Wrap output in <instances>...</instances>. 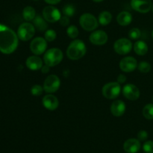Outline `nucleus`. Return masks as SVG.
Returning <instances> with one entry per match:
<instances>
[{
  "mask_svg": "<svg viewBox=\"0 0 153 153\" xmlns=\"http://www.w3.org/2000/svg\"><path fill=\"white\" fill-rule=\"evenodd\" d=\"M133 47L132 43L129 39L120 38L115 41L114 49L115 52L120 55H125L129 53Z\"/></svg>",
  "mask_w": 153,
  "mask_h": 153,
  "instance_id": "8",
  "label": "nucleus"
},
{
  "mask_svg": "<svg viewBox=\"0 0 153 153\" xmlns=\"http://www.w3.org/2000/svg\"><path fill=\"white\" fill-rule=\"evenodd\" d=\"M152 13H153V4H152Z\"/></svg>",
  "mask_w": 153,
  "mask_h": 153,
  "instance_id": "39",
  "label": "nucleus"
},
{
  "mask_svg": "<svg viewBox=\"0 0 153 153\" xmlns=\"http://www.w3.org/2000/svg\"><path fill=\"white\" fill-rule=\"evenodd\" d=\"M134 51L137 55L140 56H143L145 55L148 52V46L146 44V42L143 41V40H137L134 43Z\"/></svg>",
  "mask_w": 153,
  "mask_h": 153,
  "instance_id": "20",
  "label": "nucleus"
},
{
  "mask_svg": "<svg viewBox=\"0 0 153 153\" xmlns=\"http://www.w3.org/2000/svg\"><path fill=\"white\" fill-rule=\"evenodd\" d=\"M59 23L61 26H64V27L67 26V25L70 24V17L65 16V15L61 16V19H59Z\"/></svg>",
  "mask_w": 153,
  "mask_h": 153,
  "instance_id": "33",
  "label": "nucleus"
},
{
  "mask_svg": "<svg viewBox=\"0 0 153 153\" xmlns=\"http://www.w3.org/2000/svg\"><path fill=\"white\" fill-rule=\"evenodd\" d=\"M79 24L85 31H93L98 28L100 23L98 19L94 15L89 13H85L79 18Z\"/></svg>",
  "mask_w": 153,
  "mask_h": 153,
  "instance_id": "4",
  "label": "nucleus"
},
{
  "mask_svg": "<svg viewBox=\"0 0 153 153\" xmlns=\"http://www.w3.org/2000/svg\"><path fill=\"white\" fill-rule=\"evenodd\" d=\"M33 25L40 31H46L48 27L47 21L43 18V16H41L40 15H37L33 19Z\"/></svg>",
  "mask_w": 153,
  "mask_h": 153,
  "instance_id": "21",
  "label": "nucleus"
},
{
  "mask_svg": "<svg viewBox=\"0 0 153 153\" xmlns=\"http://www.w3.org/2000/svg\"><path fill=\"white\" fill-rule=\"evenodd\" d=\"M47 49V41L41 37L33 39L30 43V49L35 55H40L44 53Z\"/></svg>",
  "mask_w": 153,
  "mask_h": 153,
  "instance_id": "9",
  "label": "nucleus"
},
{
  "mask_svg": "<svg viewBox=\"0 0 153 153\" xmlns=\"http://www.w3.org/2000/svg\"><path fill=\"white\" fill-rule=\"evenodd\" d=\"M141 145L138 139L130 138L123 143V149L127 153H137L140 149Z\"/></svg>",
  "mask_w": 153,
  "mask_h": 153,
  "instance_id": "17",
  "label": "nucleus"
},
{
  "mask_svg": "<svg viewBox=\"0 0 153 153\" xmlns=\"http://www.w3.org/2000/svg\"><path fill=\"white\" fill-rule=\"evenodd\" d=\"M143 149L146 153H153V141L148 140L143 145Z\"/></svg>",
  "mask_w": 153,
  "mask_h": 153,
  "instance_id": "31",
  "label": "nucleus"
},
{
  "mask_svg": "<svg viewBox=\"0 0 153 153\" xmlns=\"http://www.w3.org/2000/svg\"><path fill=\"white\" fill-rule=\"evenodd\" d=\"M35 34V27L30 22H23L19 26L17 30V36L22 41H28L34 37Z\"/></svg>",
  "mask_w": 153,
  "mask_h": 153,
  "instance_id": "6",
  "label": "nucleus"
},
{
  "mask_svg": "<svg viewBox=\"0 0 153 153\" xmlns=\"http://www.w3.org/2000/svg\"><path fill=\"white\" fill-rule=\"evenodd\" d=\"M94 2H101V1H103L104 0H93Z\"/></svg>",
  "mask_w": 153,
  "mask_h": 153,
  "instance_id": "37",
  "label": "nucleus"
},
{
  "mask_svg": "<svg viewBox=\"0 0 153 153\" xmlns=\"http://www.w3.org/2000/svg\"><path fill=\"white\" fill-rule=\"evenodd\" d=\"M40 70H41V72L43 74H46V73H48L49 72V70H50V67L46 65V64H45V65H43V67H41Z\"/></svg>",
  "mask_w": 153,
  "mask_h": 153,
  "instance_id": "35",
  "label": "nucleus"
},
{
  "mask_svg": "<svg viewBox=\"0 0 153 153\" xmlns=\"http://www.w3.org/2000/svg\"><path fill=\"white\" fill-rule=\"evenodd\" d=\"M61 86V80L56 75L47 76L43 82V89L47 94H54L57 92Z\"/></svg>",
  "mask_w": 153,
  "mask_h": 153,
  "instance_id": "7",
  "label": "nucleus"
},
{
  "mask_svg": "<svg viewBox=\"0 0 153 153\" xmlns=\"http://www.w3.org/2000/svg\"><path fill=\"white\" fill-rule=\"evenodd\" d=\"M152 102H153V97H152Z\"/></svg>",
  "mask_w": 153,
  "mask_h": 153,
  "instance_id": "41",
  "label": "nucleus"
},
{
  "mask_svg": "<svg viewBox=\"0 0 153 153\" xmlns=\"http://www.w3.org/2000/svg\"><path fill=\"white\" fill-rule=\"evenodd\" d=\"M112 20V14L109 11L104 10L99 14L98 21L101 25L105 26L111 23Z\"/></svg>",
  "mask_w": 153,
  "mask_h": 153,
  "instance_id": "22",
  "label": "nucleus"
},
{
  "mask_svg": "<svg viewBox=\"0 0 153 153\" xmlns=\"http://www.w3.org/2000/svg\"><path fill=\"white\" fill-rule=\"evenodd\" d=\"M34 1H38V0H34Z\"/></svg>",
  "mask_w": 153,
  "mask_h": 153,
  "instance_id": "40",
  "label": "nucleus"
},
{
  "mask_svg": "<svg viewBox=\"0 0 153 153\" xmlns=\"http://www.w3.org/2000/svg\"><path fill=\"white\" fill-rule=\"evenodd\" d=\"M43 60L40 57H38V55H35L28 57L25 61L26 67L32 71H37V70H40L43 65Z\"/></svg>",
  "mask_w": 153,
  "mask_h": 153,
  "instance_id": "18",
  "label": "nucleus"
},
{
  "mask_svg": "<svg viewBox=\"0 0 153 153\" xmlns=\"http://www.w3.org/2000/svg\"><path fill=\"white\" fill-rule=\"evenodd\" d=\"M62 12L65 16H68V17H72L76 13V7L73 4H67L63 7Z\"/></svg>",
  "mask_w": 153,
  "mask_h": 153,
  "instance_id": "25",
  "label": "nucleus"
},
{
  "mask_svg": "<svg viewBox=\"0 0 153 153\" xmlns=\"http://www.w3.org/2000/svg\"><path fill=\"white\" fill-rule=\"evenodd\" d=\"M45 2L47 4H50V5H54V4H57L61 1V0H44Z\"/></svg>",
  "mask_w": 153,
  "mask_h": 153,
  "instance_id": "36",
  "label": "nucleus"
},
{
  "mask_svg": "<svg viewBox=\"0 0 153 153\" xmlns=\"http://www.w3.org/2000/svg\"><path fill=\"white\" fill-rule=\"evenodd\" d=\"M67 34L69 37L72 39H76L79 36V31L76 25H70L67 29Z\"/></svg>",
  "mask_w": 153,
  "mask_h": 153,
  "instance_id": "26",
  "label": "nucleus"
},
{
  "mask_svg": "<svg viewBox=\"0 0 153 153\" xmlns=\"http://www.w3.org/2000/svg\"><path fill=\"white\" fill-rule=\"evenodd\" d=\"M57 33L52 29L46 30L44 34V38L47 42H52L56 39Z\"/></svg>",
  "mask_w": 153,
  "mask_h": 153,
  "instance_id": "28",
  "label": "nucleus"
},
{
  "mask_svg": "<svg viewBox=\"0 0 153 153\" xmlns=\"http://www.w3.org/2000/svg\"><path fill=\"white\" fill-rule=\"evenodd\" d=\"M117 82L120 84H123L126 82V77L125 75L123 74H120L117 77Z\"/></svg>",
  "mask_w": 153,
  "mask_h": 153,
  "instance_id": "34",
  "label": "nucleus"
},
{
  "mask_svg": "<svg viewBox=\"0 0 153 153\" xmlns=\"http://www.w3.org/2000/svg\"><path fill=\"white\" fill-rule=\"evenodd\" d=\"M117 22L121 26H127L132 22V15L128 11H122L117 16Z\"/></svg>",
  "mask_w": 153,
  "mask_h": 153,
  "instance_id": "19",
  "label": "nucleus"
},
{
  "mask_svg": "<svg viewBox=\"0 0 153 153\" xmlns=\"http://www.w3.org/2000/svg\"><path fill=\"white\" fill-rule=\"evenodd\" d=\"M64 58L63 52L58 48H52L45 52L43 62L50 67H55L62 61Z\"/></svg>",
  "mask_w": 153,
  "mask_h": 153,
  "instance_id": "3",
  "label": "nucleus"
},
{
  "mask_svg": "<svg viewBox=\"0 0 153 153\" xmlns=\"http://www.w3.org/2000/svg\"><path fill=\"white\" fill-rule=\"evenodd\" d=\"M141 36V31L139 28H133L128 31V37L131 40H137Z\"/></svg>",
  "mask_w": 153,
  "mask_h": 153,
  "instance_id": "29",
  "label": "nucleus"
},
{
  "mask_svg": "<svg viewBox=\"0 0 153 153\" xmlns=\"http://www.w3.org/2000/svg\"><path fill=\"white\" fill-rule=\"evenodd\" d=\"M126 109V104L122 100H114L111 105V113L114 117H119L123 116L125 114Z\"/></svg>",
  "mask_w": 153,
  "mask_h": 153,
  "instance_id": "16",
  "label": "nucleus"
},
{
  "mask_svg": "<svg viewBox=\"0 0 153 153\" xmlns=\"http://www.w3.org/2000/svg\"><path fill=\"white\" fill-rule=\"evenodd\" d=\"M148 138V132L145 130H140L137 133V139L140 141H144Z\"/></svg>",
  "mask_w": 153,
  "mask_h": 153,
  "instance_id": "32",
  "label": "nucleus"
},
{
  "mask_svg": "<svg viewBox=\"0 0 153 153\" xmlns=\"http://www.w3.org/2000/svg\"><path fill=\"white\" fill-rule=\"evenodd\" d=\"M43 87L40 86L39 85H35L34 86L31 87V93L33 96L34 97H39V96H41L43 94Z\"/></svg>",
  "mask_w": 153,
  "mask_h": 153,
  "instance_id": "30",
  "label": "nucleus"
},
{
  "mask_svg": "<svg viewBox=\"0 0 153 153\" xmlns=\"http://www.w3.org/2000/svg\"><path fill=\"white\" fill-rule=\"evenodd\" d=\"M87 47L82 40H74L69 44L67 49V56L72 61H77L85 55Z\"/></svg>",
  "mask_w": 153,
  "mask_h": 153,
  "instance_id": "2",
  "label": "nucleus"
},
{
  "mask_svg": "<svg viewBox=\"0 0 153 153\" xmlns=\"http://www.w3.org/2000/svg\"><path fill=\"white\" fill-rule=\"evenodd\" d=\"M22 16L27 22L33 21L36 16L35 9L31 6H26L22 10Z\"/></svg>",
  "mask_w": 153,
  "mask_h": 153,
  "instance_id": "23",
  "label": "nucleus"
},
{
  "mask_svg": "<svg viewBox=\"0 0 153 153\" xmlns=\"http://www.w3.org/2000/svg\"><path fill=\"white\" fill-rule=\"evenodd\" d=\"M89 40L91 43L96 46H102L108 42V37L105 31L102 30H95L91 34Z\"/></svg>",
  "mask_w": 153,
  "mask_h": 153,
  "instance_id": "13",
  "label": "nucleus"
},
{
  "mask_svg": "<svg viewBox=\"0 0 153 153\" xmlns=\"http://www.w3.org/2000/svg\"><path fill=\"white\" fill-rule=\"evenodd\" d=\"M17 34L11 28L0 24V52L10 55L16 49L19 43Z\"/></svg>",
  "mask_w": 153,
  "mask_h": 153,
  "instance_id": "1",
  "label": "nucleus"
},
{
  "mask_svg": "<svg viewBox=\"0 0 153 153\" xmlns=\"http://www.w3.org/2000/svg\"><path fill=\"white\" fill-rule=\"evenodd\" d=\"M42 13H43V18L48 22H51V23L58 22L61 17V12L53 5H48L45 7Z\"/></svg>",
  "mask_w": 153,
  "mask_h": 153,
  "instance_id": "10",
  "label": "nucleus"
},
{
  "mask_svg": "<svg viewBox=\"0 0 153 153\" xmlns=\"http://www.w3.org/2000/svg\"><path fill=\"white\" fill-rule=\"evenodd\" d=\"M102 92L105 98L108 99V100H115L119 97L121 92L120 84L118 83L117 82H109V83L105 84L103 86Z\"/></svg>",
  "mask_w": 153,
  "mask_h": 153,
  "instance_id": "5",
  "label": "nucleus"
},
{
  "mask_svg": "<svg viewBox=\"0 0 153 153\" xmlns=\"http://www.w3.org/2000/svg\"><path fill=\"white\" fill-rule=\"evenodd\" d=\"M122 93L126 99L131 100V101L137 100L140 96V90L133 84H126L123 88Z\"/></svg>",
  "mask_w": 153,
  "mask_h": 153,
  "instance_id": "11",
  "label": "nucleus"
},
{
  "mask_svg": "<svg viewBox=\"0 0 153 153\" xmlns=\"http://www.w3.org/2000/svg\"><path fill=\"white\" fill-rule=\"evenodd\" d=\"M42 104L47 110L55 111L59 106V101L55 96L52 94H49L43 97L42 100Z\"/></svg>",
  "mask_w": 153,
  "mask_h": 153,
  "instance_id": "15",
  "label": "nucleus"
},
{
  "mask_svg": "<svg viewBox=\"0 0 153 153\" xmlns=\"http://www.w3.org/2000/svg\"><path fill=\"white\" fill-rule=\"evenodd\" d=\"M131 6L133 10L141 13H146L152 9V0H131Z\"/></svg>",
  "mask_w": 153,
  "mask_h": 153,
  "instance_id": "12",
  "label": "nucleus"
},
{
  "mask_svg": "<svg viewBox=\"0 0 153 153\" xmlns=\"http://www.w3.org/2000/svg\"><path fill=\"white\" fill-rule=\"evenodd\" d=\"M137 69L140 73H147L151 70V64L147 61H140L137 65Z\"/></svg>",
  "mask_w": 153,
  "mask_h": 153,
  "instance_id": "27",
  "label": "nucleus"
},
{
  "mask_svg": "<svg viewBox=\"0 0 153 153\" xmlns=\"http://www.w3.org/2000/svg\"><path fill=\"white\" fill-rule=\"evenodd\" d=\"M142 113H143V116L146 120H153V104L149 103V104L146 105L143 107Z\"/></svg>",
  "mask_w": 153,
  "mask_h": 153,
  "instance_id": "24",
  "label": "nucleus"
},
{
  "mask_svg": "<svg viewBox=\"0 0 153 153\" xmlns=\"http://www.w3.org/2000/svg\"><path fill=\"white\" fill-rule=\"evenodd\" d=\"M120 68L123 72L125 73H131L136 70L137 67V61L134 57L128 56L122 58L120 62Z\"/></svg>",
  "mask_w": 153,
  "mask_h": 153,
  "instance_id": "14",
  "label": "nucleus"
},
{
  "mask_svg": "<svg viewBox=\"0 0 153 153\" xmlns=\"http://www.w3.org/2000/svg\"><path fill=\"white\" fill-rule=\"evenodd\" d=\"M152 38H153V30H152Z\"/></svg>",
  "mask_w": 153,
  "mask_h": 153,
  "instance_id": "38",
  "label": "nucleus"
}]
</instances>
